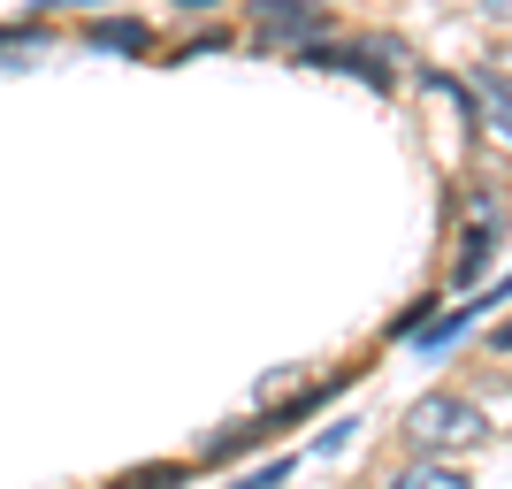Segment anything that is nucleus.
I'll return each instance as SVG.
<instances>
[{
    "instance_id": "obj_6",
    "label": "nucleus",
    "mask_w": 512,
    "mask_h": 489,
    "mask_svg": "<svg viewBox=\"0 0 512 489\" xmlns=\"http://www.w3.org/2000/svg\"><path fill=\"white\" fill-rule=\"evenodd\" d=\"M490 260H497V230H490V222H474V230L459 237V260H451V283H459V291H474Z\"/></svg>"
},
{
    "instance_id": "obj_5",
    "label": "nucleus",
    "mask_w": 512,
    "mask_h": 489,
    "mask_svg": "<svg viewBox=\"0 0 512 489\" xmlns=\"http://www.w3.org/2000/svg\"><path fill=\"white\" fill-rule=\"evenodd\" d=\"M474 115L512 146V77H505V69H482V77H474Z\"/></svg>"
},
{
    "instance_id": "obj_9",
    "label": "nucleus",
    "mask_w": 512,
    "mask_h": 489,
    "mask_svg": "<svg viewBox=\"0 0 512 489\" xmlns=\"http://www.w3.org/2000/svg\"><path fill=\"white\" fill-rule=\"evenodd\" d=\"M192 467H176V459H161V467H130V474H115L107 489H169V482H184Z\"/></svg>"
},
{
    "instance_id": "obj_11",
    "label": "nucleus",
    "mask_w": 512,
    "mask_h": 489,
    "mask_svg": "<svg viewBox=\"0 0 512 489\" xmlns=\"http://www.w3.org/2000/svg\"><path fill=\"white\" fill-rule=\"evenodd\" d=\"M352 428H360V421H329V428L314 436V451H321V459H337V451L352 444Z\"/></svg>"
},
{
    "instance_id": "obj_3",
    "label": "nucleus",
    "mask_w": 512,
    "mask_h": 489,
    "mask_svg": "<svg viewBox=\"0 0 512 489\" xmlns=\"http://www.w3.org/2000/svg\"><path fill=\"white\" fill-rule=\"evenodd\" d=\"M85 46H92V54L146 62V54H153V23H138V16H92V23H85Z\"/></svg>"
},
{
    "instance_id": "obj_4",
    "label": "nucleus",
    "mask_w": 512,
    "mask_h": 489,
    "mask_svg": "<svg viewBox=\"0 0 512 489\" xmlns=\"http://www.w3.org/2000/svg\"><path fill=\"white\" fill-rule=\"evenodd\" d=\"M497 298H512V276L497 283V291H482V298H467V306H451V314H436V321H428V329H421V344H428V352H444V344L459 337V329H467V321H482V314H490Z\"/></svg>"
},
{
    "instance_id": "obj_12",
    "label": "nucleus",
    "mask_w": 512,
    "mask_h": 489,
    "mask_svg": "<svg viewBox=\"0 0 512 489\" xmlns=\"http://www.w3.org/2000/svg\"><path fill=\"white\" fill-rule=\"evenodd\" d=\"M490 352H512V321H497V329H490Z\"/></svg>"
},
{
    "instance_id": "obj_2",
    "label": "nucleus",
    "mask_w": 512,
    "mask_h": 489,
    "mask_svg": "<svg viewBox=\"0 0 512 489\" xmlns=\"http://www.w3.org/2000/svg\"><path fill=\"white\" fill-rule=\"evenodd\" d=\"M245 23H253L260 54H299V46H314V39L337 31L321 0H253V16H245Z\"/></svg>"
},
{
    "instance_id": "obj_8",
    "label": "nucleus",
    "mask_w": 512,
    "mask_h": 489,
    "mask_svg": "<svg viewBox=\"0 0 512 489\" xmlns=\"http://www.w3.org/2000/svg\"><path fill=\"white\" fill-rule=\"evenodd\" d=\"M54 46V31H46L39 16L31 23H0V62H31V54H46Z\"/></svg>"
},
{
    "instance_id": "obj_10",
    "label": "nucleus",
    "mask_w": 512,
    "mask_h": 489,
    "mask_svg": "<svg viewBox=\"0 0 512 489\" xmlns=\"http://www.w3.org/2000/svg\"><path fill=\"white\" fill-rule=\"evenodd\" d=\"M299 467V459H268V467H253V474H237V489H283V474Z\"/></svg>"
},
{
    "instance_id": "obj_7",
    "label": "nucleus",
    "mask_w": 512,
    "mask_h": 489,
    "mask_svg": "<svg viewBox=\"0 0 512 489\" xmlns=\"http://www.w3.org/2000/svg\"><path fill=\"white\" fill-rule=\"evenodd\" d=\"M390 489H474L459 467H444V459H413V467L390 474Z\"/></svg>"
},
{
    "instance_id": "obj_1",
    "label": "nucleus",
    "mask_w": 512,
    "mask_h": 489,
    "mask_svg": "<svg viewBox=\"0 0 512 489\" xmlns=\"http://www.w3.org/2000/svg\"><path fill=\"white\" fill-rule=\"evenodd\" d=\"M490 436V413L467 398V390H428L406 405V444L413 459H451V451H474Z\"/></svg>"
},
{
    "instance_id": "obj_13",
    "label": "nucleus",
    "mask_w": 512,
    "mask_h": 489,
    "mask_svg": "<svg viewBox=\"0 0 512 489\" xmlns=\"http://www.w3.org/2000/svg\"><path fill=\"white\" fill-rule=\"evenodd\" d=\"M176 8H184V16H207V8H222V0H176Z\"/></svg>"
}]
</instances>
